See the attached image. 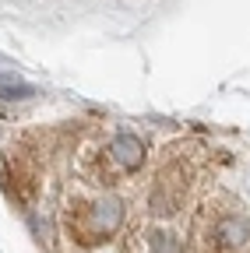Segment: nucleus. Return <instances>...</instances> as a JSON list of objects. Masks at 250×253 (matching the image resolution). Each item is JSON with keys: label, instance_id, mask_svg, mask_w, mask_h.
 <instances>
[{"label": "nucleus", "instance_id": "nucleus-4", "mask_svg": "<svg viewBox=\"0 0 250 253\" xmlns=\"http://www.w3.org/2000/svg\"><path fill=\"white\" fill-rule=\"evenodd\" d=\"M151 253H176L173 236H166V232H155V236H151Z\"/></svg>", "mask_w": 250, "mask_h": 253}, {"label": "nucleus", "instance_id": "nucleus-3", "mask_svg": "<svg viewBox=\"0 0 250 253\" xmlns=\"http://www.w3.org/2000/svg\"><path fill=\"white\" fill-rule=\"evenodd\" d=\"M250 229H247V221L240 214H226V218H218V225H215V246L218 250H226V253H240L243 243H247Z\"/></svg>", "mask_w": 250, "mask_h": 253}, {"label": "nucleus", "instance_id": "nucleus-1", "mask_svg": "<svg viewBox=\"0 0 250 253\" xmlns=\"http://www.w3.org/2000/svg\"><path fill=\"white\" fill-rule=\"evenodd\" d=\"M81 218H85V243H102V239H109L116 229H120V221H123V204L116 201V197H99V201H92L85 211H81Z\"/></svg>", "mask_w": 250, "mask_h": 253}, {"label": "nucleus", "instance_id": "nucleus-2", "mask_svg": "<svg viewBox=\"0 0 250 253\" xmlns=\"http://www.w3.org/2000/svg\"><path fill=\"white\" fill-rule=\"evenodd\" d=\"M106 155L113 158V166L116 169H127V172H134L141 162H145V144L134 137V134H116L113 141H109V148H106Z\"/></svg>", "mask_w": 250, "mask_h": 253}]
</instances>
